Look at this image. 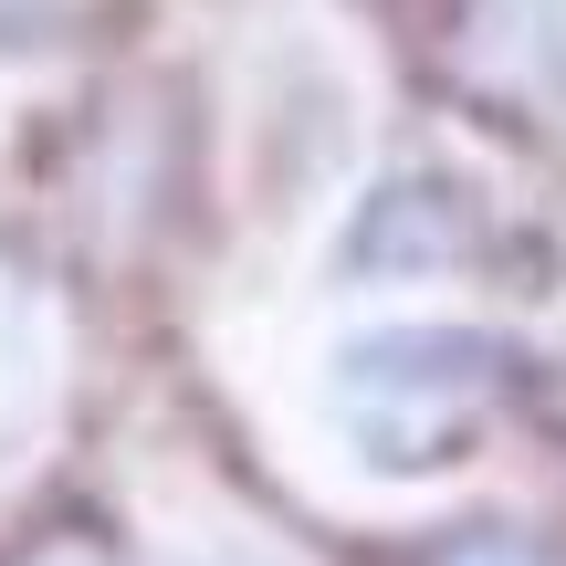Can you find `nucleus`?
Instances as JSON below:
<instances>
[{"mask_svg":"<svg viewBox=\"0 0 566 566\" xmlns=\"http://www.w3.org/2000/svg\"><path fill=\"white\" fill-rule=\"evenodd\" d=\"M74 21H84V0H0V42H53Z\"/></svg>","mask_w":566,"mask_h":566,"instance_id":"nucleus-6","label":"nucleus"},{"mask_svg":"<svg viewBox=\"0 0 566 566\" xmlns=\"http://www.w3.org/2000/svg\"><path fill=\"white\" fill-rule=\"evenodd\" d=\"M0 566H126V556H116V535H105L95 514H53V525H32Z\"/></svg>","mask_w":566,"mask_h":566,"instance_id":"nucleus-5","label":"nucleus"},{"mask_svg":"<svg viewBox=\"0 0 566 566\" xmlns=\"http://www.w3.org/2000/svg\"><path fill=\"white\" fill-rule=\"evenodd\" d=\"M462 263H483V221L451 179H388L346 242V273H462Z\"/></svg>","mask_w":566,"mask_h":566,"instance_id":"nucleus-3","label":"nucleus"},{"mask_svg":"<svg viewBox=\"0 0 566 566\" xmlns=\"http://www.w3.org/2000/svg\"><path fill=\"white\" fill-rule=\"evenodd\" d=\"M325 409L357 441V462L441 472L472 441H493V420L514 409V346L472 336V325H399V336H367L336 357Z\"/></svg>","mask_w":566,"mask_h":566,"instance_id":"nucleus-1","label":"nucleus"},{"mask_svg":"<svg viewBox=\"0 0 566 566\" xmlns=\"http://www.w3.org/2000/svg\"><path fill=\"white\" fill-rule=\"evenodd\" d=\"M409 566H566V546L535 525H451L430 546H409Z\"/></svg>","mask_w":566,"mask_h":566,"instance_id":"nucleus-4","label":"nucleus"},{"mask_svg":"<svg viewBox=\"0 0 566 566\" xmlns=\"http://www.w3.org/2000/svg\"><path fill=\"white\" fill-rule=\"evenodd\" d=\"M63 378H74V304L21 242H0V472L42 451Z\"/></svg>","mask_w":566,"mask_h":566,"instance_id":"nucleus-2","label":"nucleus"}]
</instances>
